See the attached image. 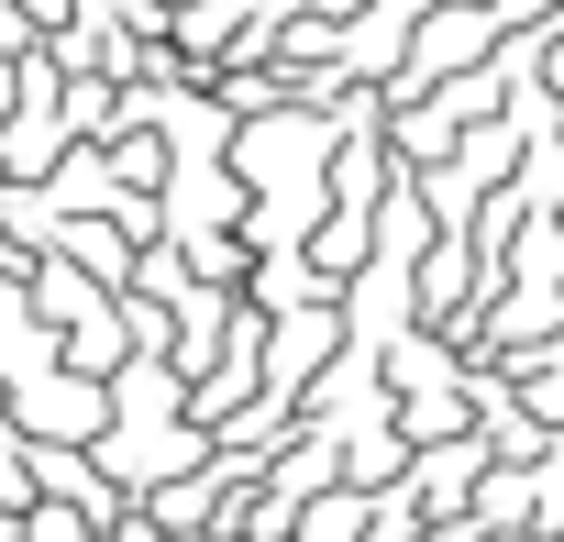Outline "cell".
Segmentation results:
<instances>
[{
    "label": "cell",
    "instance_id": "1",
    "mask_svg": "<svg viewBox=\"0 0 564 542\" xmlns=\"http://www.w3.org/2000/svg\"><path fill=\"white\" fill-rule=\"evenodd\" d=\"M366 531V498H322L311 520H300V542H355Z\"/></svg>",
    "mask_w": 564,
    "mask_h": 542
},
{
    "label": "cell",
    "instance_id": "2",
    "mask_svg": "<svg viewBox=\"0 0 564 542\" xmlns=\"http://www.w3.org/2000/svg\"><path fill=\"white\" fill-rule=\"evenodd\" d=\"M34 542H89V520L78 509H34Z\"/></svg>",
    "mask_w": 564,
    "mask_h": 542
}]
</instances>
